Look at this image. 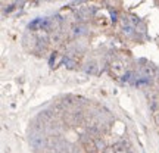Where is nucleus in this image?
Segmentation results:
<instances>
[{
    "label": "nucleus",
    "instance_id": "f257e3e1",
    "mask_svg": "<svg viewBox=\"0 0 159 153\" xmlns=\"http://www.w3.org/2000/svg\"><path fill=\"white\" fill-rule=\"evenodd\" d=\"M109 71H111V75L115 77V78H121L122 75L125 74V65L122 61H118L115 59L109 63Z\"/></svg>",
    "mask_w": 159,
    "mask_h": 153
},
{
    "label": "nucleus",
    "instance_id": "f03ea898",
    "mask_svg": "<svg viewBox=\"0 0 159 153\" xmlns=\"http://www.w3.org/2000/svg\"><path fill=\"white\" fill-rule=\"evenodd\" d=\"M83 147L87 153H96L99 152V149H97V142L94 138H91V137H87L84 138V142H83Z\"/></svg>",
    "mask_w": 159,
    "mask_h": 153
},
{
    "label": "nucleus",
    "instance_id": "7ed1b4c3",
    "mask_svg": "<svg viewBox=\"0 0 159 153\" xmlns=\"http://www.w3.org/2000/svg\"><path fill=\"white\" fill-rule=\"evenodd\" d=\"M71 33H72L74 37H80V35H83L85 33L84 25H81V24H74V25L71 27Z\"/></svg>",
    "mask_w": 159,
    "mask_h": 153
},
{
    "label": "nucleus",
    "instance_id": "20e7f679",
    "mask_svg": "<svg viewBox=\"0 0 159 153\" xmlns=\"http://www.w3.org/2000/svg\"><path fill=\"white\" fill-rule=\"evenodd\" d=\"M100 125H102V124H100V122H99L96 118H93V119H90V121H89L87 128H89L91 133H97V131L100 130Z\"/></svg>",
    "mask_w": 159,
    "mask_h": 153
},
{
    "label": "nucleus",
    "instance_id": "39448f33",
    "mask_svg": "<svg viewBox=\"0 0 159 153\" xmlns=\"http://www.w3.org/2000/svg\"><path fill=\"white\" fill-rule=\"evenodd\" d=\"M62 40H63V35H62V33H59V31H55V33H52L50 37H49V41L55 43V44H59V43H62Z\"/></svg>",
    "mask_w": 159,
    "mask_h": 153
},
{
    "label": "nucleus",
    "instance_id": "423d86ee",
    "mask_svg": "<svg viewBox=\"0 0 159 153\" xmlns=\"http://www.w3.org/2000/svg\"><path fill=\"white\" fill-rule=\"evenodd\" d=\"M134 33H136V29H134V27H133L131 24H127V25L122 27V34H124L125 37H133Z\"/></svg>",
    "mask_w": 159,
    "mask_h": 153
},
{
    "label": "nucleus",
    "instance_id": "0eeeda50",
    "mask_svg": "<svg viewBox=\"0 0 159 153\" xmlns=\"http://www.w3.org/2000/svg\"><path fill=\"white\" fill-rule=\"evenodd\" d=\"M61 103H62L66 109H71V108H74L75 105H77V100H74V97H65Z\"/></svg>",
    "mask_w": 159,
    "mask_h": 153
},
{
    "label": "nucleus",
    "instance_id": "6e6552de",
    "mask_svg": "<svg viewBox=\"0 0 159 153\" xmlns=\"http://www.w3.org/2000/svg\"><path fill=\"white\" fill-rule=\"evenodd\" d=\"M142 72L146 77H155L156 75V72H155V69L150 66V65H143L142 66Z\"/></svg>",
    "mask_w": 159,
    "mask_h": 153
},
{
    "label": "nucleus",
    "instance_id": "1a4fd4ad",
    "mask_svg": "<svg viewBox=\"0 0 159 153\" xmlns=\"http://www.w3.org/2000/svg\"><path fill=\"white\" fill-rule=\"evenodd\" d=\"M84 71L87 72V74H96V71H97V65H96L94 62H89V63H85Z\"/></svg>",
    "mask_w": 159,
    "mask_h": 153
},
{
    "label": "nucleus",
    "instance_id": "9d476101",
    "mask_svg": "<svg viewBox=\"0 0 159 153\" xmlns=\"http://www.w3.org/2000/svg\"><path fill=\"white\" fill-rule=\"evenodd\" d=\"M115 153H128V147L125 146L124 143H116L114 146Z\"/></svg>",
    "mask_w": 159,
    "mask_h": 153
},
{
    "label": "nucleus",
    "instance_id": "9b49d317",
    "mask_svg": "<svg viewBox=\"0 0 159 153\" xmlns=\"http://www.w3.org/2000/svg\"><path fill=\"white\" fill-rule=\"evenodd\" d=\"M153 122L156 124V127H159V109L153 112Z\"/></svg>",
    "mask_w": 159,
    "mask_h": 153
},
{
    "label": "nucleus",
    "instance_id": "f8f14e48",
    "mask_svg": "<svg viewBox=\"0 0 159 153\" xmlns=\"http://www.w3.org/2000/svg\"><path fill=\"white\" fill-rule=\"evenodd\" d=\"M100 153H115V150H114V146H108V147L105 149L103 152H100Z\"/></svg>",
    "mask_w": 159,
    "mask_h": 153
},
{
    "label": "nucleus",
    "instance_id": "ddd939ff",
    "mask_svg": "<svg viewBox=\"0 0 159 153\" xmlns=\"http://www.w3.org/2000/svg\"><path fill=\"white\" fill-rule=\"evenodd\" d=\"M156 83H158V85H159V75L156 77Z\"/></svg>",
    "mask_w": 159,
    "mask_h": 153
},
{
    "label": "nucleus",
    "instance_id": "4468645a",
    "mask_svg": "<svg viewBox=\"0 0 159 153\" xmlns=\"http://www.w3.org/2000/svg\"><path fill=\"white\" fill-rule=\"evenodd\" d=\"M46 2H50V0H46Z\"/></svg>",
    "mask_w": 159,
    "mask_h": 153
}]
</instances>
